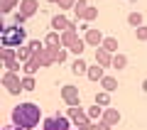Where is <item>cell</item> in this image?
Listing matches in <instances>:
<instances>
[{
    "mask_svg": "<svg viewBox=\"0 0 147 130\" xmlns=\"http://www.w3.org/2000/svg\"><path fill=\"white\" fill-rule=\"evenodd\" d=\"M3 130H25V128H20V125H7V128H3Z\"/></svg>",
    "mask_w": 147,
    "mask_h": 130,
    "instance_id": "obj_32",
    "label": "cell"
},
{
    "mask_svg": "<svg viewBox=\"0 0 147 130\" xmlns=\"http://www.w3.org/2000/svg\"><path fill=\"white\" fill-rule=\"evenodd\" d=\"M61 98L66 101V106H81V93L76 86H61Z\"/></svg>",
    "mask_w": 147,
    "mask_h": 130,
    "instance_id": "obj_8",
    "label": "cell"
},
{
    "mask_svg": "<svg viewBox=\"0 0 147 130\" xmlns=\"http://www.w3.org/2000/svg\"><path fill=\"white\" fill-rule=\"evenodd\" d=\"M0 57H3V64H5L7 71H20V59H17V49H10V47H3L0 49Z\"/></svg>",
    "mask_w": 147,
    "mask_h": 130,
    "instance_id": "obj_4",
    "label": "cell"
},
{
    "mask_svg": "<svg viewBox=\"0 0 147 130\" xmlns=\"http://www.w3.org/2000/svg\"><path fill=\"white\" fill-rule=\"evenodd\" d=\"M37 10H39V3H37V0H20V12L27 17V20L34 17Z\"/></svg>",
    "mask_w": 147,
    "mask_h": 130,
    "instance_id": "obj_9",
    "label": "cell"
},
{
    "mask_svg": "<svg viewBox=\"0 0 147 130\" xmlns=\"http://www.w3.org/2000/svg\"><path fill=\"white\" fill-rule=\"evenodd\" d=\"M22 91H34V76H25L22 79Z\"/></svg>",
    "mask_w": 147,
    "mask_h": 130,
    "instance_id": "obj_28",
    "label": "cell"
},
{
    "mask_svg": "<svg viewBox=\"0 0 147 130\" xmlns=\"http://www.w3.org/2000/svg\"><path fill=\"white\" fill-rule=\"evenodd\" d=\"M132 3H135V0H132Z\"/></svg>",
    "mask_w": 147,
    "mask_h": 130,
    "instance_id": "obj_35",
    "label": "cell"
},
{
    "mask_svg": "<svg viewBox=\"0 0 147 130\" xmlns=\"http://www.w3.org/2000/svg\"><path fill=\"white\" fill-rule=\"evenodd\" d=\"M96 17H98V7H86V12H84V17H81V20H86V22H91V20H96Z\"/></svg>",
    "mask_w": 147,
    "mask_h": 130,
    "instance_id": "obj_27",
    "label": "cell"
},
{
    "mask_svg": "<svg viewBox=\"0 0 147 130\" xmlns=\"http://www.w3.org/2000/svg\"><path fill=\"white\" fill-rule=\"evenodd\" d=\"M44 47H61V35H59L57 30H52L44 37Z\"/></svg>",
    "mask_w": 147,
    "mask_h": 130,
    "instance_id": "obj_14",
    "label": "cell"
},
{
    "mask_svg": "<svg viewBox=\"0 0 147 130\" xmlns=\"http://www.w3.org/2000/svg\"><path fill=\"white\" fill-rule=\"evenodd\" d=\"M52 27H54L57 32H66V30H71V22H69L66 17L59 12V15H54V17H52Z\"/></svg>",
    "mask_w": 147,
    "mask_h": 130,
    "instance_id": "obj_13",
    "label": "cell"
},
{
    "mask_svg": "<svg viewBox=\"0 0 147 130\" xmlns=\"http://www.w3.org/2000/svg\"><path fill=\"white\" fill-rule=\"evenodd\" d=\"M25 20H27V17L22 15L20 10H17V12H15V25H25Z\"/></svg>",
    "mask_w": 147,
    "mask_h": 130,
    "instance_id": "obj_31",
    "label": "cell"
},
{
    "mask_svg": "<svg viewBox=\"0 0 147 130\" xmlns=\"http://www.w3.org/2000/svg\"><path fill=\"white\" fill-rule=\"evenodd\" d=\"M32 54H34V49H32L30 44H25V47H20V49H17V59H20L22 64H27V62H30V59H32Z\"/></svg>",
    "mask_w": 147,
    "mask_h": 130,
    "instance_id": "obj_16",
    "label": "cell"
},
{
    "mask_svg": "<svg viewBox=\"0 0 147 130\" xmlns=\"http://www.w3.org/2000/svg\"><path fill=\"white\" fill-rule=\"evenodd\" d=\"M142 91H145V93H147V79H145V81H142Z\"/></svg>",
    "mask_w": 147,
    "mask_h": 130,
    "instance_id": "obj_33",
    "label": "cell"
},
{
    "mask_svg": "<svg viewBox=\"0 0 147 130\" xmlns=\"http://www.w3.org/2000/svg\"><path fill=\"white\" fill-rule=\"evenodd\" d=\"M100 47H103V49H108V52L113 54V52H118V39H115V37H105Z\"/></svg>",
    "mask_w": 147,
    "mask_h": 130,
    "instance_id": "obj_21",
    "label": "cell"
},
{
    "mask_svg": "<svg viewBox=\"0 0 147 130\" xmlns=\"http://www.w3.org/2000/svg\"><path fill=\"white\" fill-rule=\"evenodd\" d=\"M103 110H105L103 106H98V103H96V106H91V108L86 110V113H88V118H91V120H96V118H103Z\"/></svg>",
    "mask_w": 147,
    "mask_h": 130,
    "instance_id": "obj_22",
    "label": "cell"
},
{
    "mask_svg": "<svg viewBox=\"0 0 147 130\" xmlns=\"http://www.w3.org/2000/svg\"><path fill=\"white\" fill-rule=\"evenodd\" d=\"M86 7H88V3H86V0H76V5H74V15H76V17H84Z\"/></svg>",
    "mask_w": 147,
    "mask_h": 130,
    "instance_id": "obj_25",
    "label": "cell"
},
{
    "mask_svg": "<svg viewBox=\"0 0 147 130\" xmlns=\"http://www.w3.org/2000/svg\"><path fill=\"white\" fill-rule=\"evenodd\" d=\"M135 37H137L140 42H147V27H145V25H142V27H135Z\"/></svg>",
    "mask_w": 147,
    "mask_h": 130,
    "instance_id": "obj_29",
    "label": "cell"
},
{
    "mask_svg": "<svg viewBox=\"0 0 147 130\" xmlns=\"http://www.w3.org/2000/svg\"><path fill=\"white\" fill-rule=\"evenodd\" d=\"M49 49H52V54H54V62H59V64L66 62V47H64V44L61 47H49Z\"/></svg>",
    "mask_w": 147,
    "mask_h": 130,
    "instance_id": "obj_19",
    "label": "cell"
},
{
    "mask_svg": "<svg viewBox=\"0 0 147 130\" xmlns=\"http://www.w3.org/2000/svg\"><path fill=\"white\" fill-rule=\"evenodd\" d=\"M3 86L7 89V93L17 96L22 91V79L17 76V71H5V74H3Z\"/></svg>",
    "mask_w": 147,
    "mask_h": 130,
    "instance_id": "obj_5",
    "label": "cell"
},
{
    "mask_svg": "<svg viewBox=\"0 0 147 130\" xmlns=\"http://www.w3.org/2000/svg\"><path fill=\"white\" fill-rule=\"evenodd\" d=\"M100 89L108 91V93H113V91H118V81L113 76H103V81H100Z\"/></svg>",
    "mask_w": 147,
    "mask_h": 130,
    "instance_id": "obj_17",
    "label": "cell"
},
{
    "mask_svg": "<svg viewBox=\"0 0 147 130\" xmlns=\"http://www.w3.org/2000/svg\"><path fill=\"white\" fill-rule=\"evenodd\" d=\"M96 103L98 106H108L110 103V93L108 91H98V93H96Z\"/></svg>",
    "mask_w": 147,
    "mask_h": 130,
    "instance_id": "obj_26",
    "label": "cell"
},
{
    "mask_svg": "<svg viewBox=\"0 0 147 130\" xmlns=\"http://www.w3.org/2000/svg\"><path fill=\"white\" fill-rule=\"evenodd\" d=\"M103 69L105 66H100V64H96V66H88V74H86V76L91 79V81H103Z\"/></svg>",
    "mask_w": 147,
    "mask_h": 130,
    "instance_id": "obj_15",
    "label": "cell"
},
{
    "mask_svg": "<svg viewBox=\"0 0 147 130\" xmlns=\"http://www.w3.org/2000/svg\"><path fill=\"white\" fill-rule=\"evenodd\" d=\"M71 71H74V74H76V76H81V74H88V64H86V62H84V59H81V57H79V59H76V62H74V64H71Z\"/></svg>",
    "mask_w": 147,
    "mask_h": 130,
    "instance_id": "obj_18",
    "label": "cell"
},
{
    "mask_svg": "<svg viewBox=\"0 0 147 130\" xmlns=\"http://www.w3.org/2000/svg\"><path fill=\"white\" fill-rule=\"evenodd\" d=\"M39 118H42V108L37 103H20L12 108V125H20L25 130L39 125Z\"/></svg>",
    "mask_w": 147,
    "mask_h": 130,
    "instance_id": "obj_1",
    "label": "cell"
},
{
    "mask_svg": "<svg viewBox=\"0 0 147 130\" xmlns=\"http://www.w3.org/2000/svg\"><path fill=\"white\" fill-rule=\"evenodd\" d=\"M100 120H103L108 128H113V125L120 123V113H118L115 108H105V110H103V118H100Z\"/></svg>",
    "mask_w": 147,
    "mask_h": 130,
    "instance_id": "obj_12",
    "label": "cell"
},
{
    "mask_svg": "<svg viewBox=\"0 0 147 130\" xmlns=\"http://www.w3.org/2000/svg\"><path fill=\"white\" fill-rule=\"evenodd\" d=\"M66 115L71 118V123H74V125H88V123H91L88 113H86L81 106H71V108L66 110Z\"/></svg>",
    "mask_w": 147,
    "mask_h": 130,
    "instance_id": "obj_7",
    "label": "cell"
},
{
    "mask_svg": "<svg viewBox=\"0 0 147 130\" xmlns=\"http://www.w3.org/2000/svg\"><path fill=\"white\" fill-rule=\"evenodd\" d=\"M15 7H17V0H0V12L3 15H10Z\"/></svg>",
    "mask_w": 147,
    "mask_h": 130,
    "instance_id": "obj_20",
    "label": "cell"
},
{
    "mask_svg": "<svg viewBox=\"0 0 147 130\" xmlns=\"http://www.w3.org/2000/svg\"><path fill=\"white\" fill-rule=\"evenodd\" d=\"M96 64L100 66H113V54L103 47H96Z\"/></svg>",
    "mask_w": 147,
    "mask_h": 130,
    "instance_id": "obj_11",
    "label": "cell"
},
{
    "mask_svg": "<svg viewBox=\"0 0 147 130\" xmlns=\"http://www.w3.org/2000/svg\"><path fill=\"white\" fill-rule=\"evenodd\" d=\"M47 3H59V0H47Z\"/></svg>",
    "mask_w": 147,
    "mask_h": 130,
    "instance_id": "obj_34",
    "label": "cell"
},
{
    "mask_svg": "<svg viewBox=\"0 0 147 130\" xmlns=\"http://www.w3.org/2000/svg\"><path fill=\"white\" fill-rule=\"evenodd\" d=\"M25 39H27V32L22 25H3V30H0V44L3 47L20 49L25 47Z\"/></svg>",
    "mask_w": 147,
    "mask_h": 130,
    "instance_id": "obj_2",
    "label": "cell"
},
{
    "mask_svg": "<svg viewBox=\"0 0 147 130\" xmlns=\"http://www.w3.org/2000/svg\"><path fill=\"white\" fill-rule=\"evenodd\" d=\"M69 123H71L69 115H52V118H44V130H71Z\"/></svg>",
    "mask_w": 147,
    "mask_h": 130,
    "instance_id": "obj_6",
    "label": "cell"
},
{
    "mask_svg": "<svg viewBox=\"0 0 147 130\" xmlns=\"http://www.w3.org/2000/svg\"><path fill=\"white\" fill-rule=\"evenodd\" d=\"M61 44L69 49V52H74L76 57H81L86 49V39H81L79 35H76V30H66L61 32Z\"/></svg>",
    "mask_w": 147,
    "mask_h": 130,
    "instance_id": "obj_3",
    "label": "cell"
},
{
    "mask_svg": "<svg viewBox=\"0 0 147 130\" xmlns=\"http://www.w3.org/2000/svg\"><path fill=\"white\" fill-rule=\"evenodd\" d=\"M84 39H86L88 47H100L105 37L100 35V30H93V27H91V30H86V37H84Z\"/></svg>",
    "mask_w": 147,
    "mask_h": 130,
    "instance_id": "obj_10",
    "label": "cell"
},
{
    "mask_svg": "<svg viewBox=\"0 0 147 130\" xmlns=\"http://www.w3.org/2000/svg\"><path fill=\"white\" fill-rule=\"evenodd\" d=\"M127 25L130 27H142V12H130L127 15Z\"/></svg>",
    "mask_w": 147,
    "mask_h": 130,
    "instance_id": "obj_24",
    "label": "cell"
},
{
    "mask_svg": "<svg viewBox=\"0 0 147 130\" xmlns=\"http://www.w3.org/2000/svg\"><path fill=\"white\" fill-rule=\"evenodd\" d=\"M125 66H127L125 54H113V69H125Z\"/></svg>",
    "mask_w": 147,
    "mask_h": 130,
    "instance_id": "obj_23",
    "label": "cell"
},
{
    "mask_svg": "<svg viewBox=\"0 0 147 130\" xmlns=\"http://www.w3.org/2000/svg\"><path fill=\"white\" fill-rule=\"evenodd\" d=\"M74 5H76V0H59V7H64V10H66V7L74 10Z\"/></svg>",
    "mask_w": 147,
    "mask_h": 130,
    "instance_id": "obj_30",
    "label": "cell"
}]
</instances>
